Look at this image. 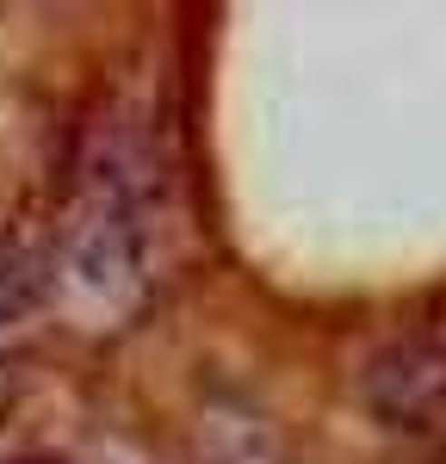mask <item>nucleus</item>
Wrapping results in <instances>:
<instances>
[{
    "instance_id": "f257e3e1",
    "label": "nucleus",
    "mask_w": 446,
    "mask_h": 464,
    "mask_svg": "<svg viewBox=\"0 0 446 464\" xmlns=\"http://www.w3.org/2000/svg\"><path fill=\"white\" fill-rule=\"evenodd\" d=\"M366 402L403 433L446 428V347L441 341H397L391 353L372 359Z\"/></svg>"
},
{
    "instance_id": "f03ea898",
    "label": "nucleus",
    "mask_w": 446,
    "mask_h": 464,
    "mask_svg": "<svg viewBox=\"0 0 446 464\" xmlns=\"http://www.w3.org/2000/svg\"><path fill=\"white\" fill-rule=\"evenodd\" d=\"M0 402H6V372H0Z\"/></svg>"
}]
</instances>
